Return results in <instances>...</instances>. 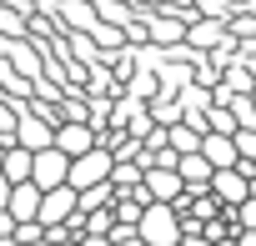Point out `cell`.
Wrapping results in <instances>:
<instances>
[{
    "label": "cell",
    "mask_w": 256,
    "mask_h": 246,
    "mask_svg": "<svg viewBox=\"0 0 256 246\" xmlns=\"http://www.w3.org/2000/svg\"><path fill=\"white\" fill-rule=\"evenodd\" d=\"M66 176H70V156H66V151H36L30 181H36L40 191H56V186H66Z\"/></svg>",
    "instance_id": "3"
},
{
    "label": "cell",
    "mask_w": 256,
    "mask_h": 246,
    "mask_svg": "<svg viewBox=\"0 0 256 246\" xmlns=\"http://www.w3.org/2000/svg\"><path fill=\"white\" fill-rule=\"evenodd\" d=\"M76 246H110V236H80Z\"/></svg>",
    "instance_id": "11"
},
{
    "label": "cell",
    "mask_w": 256,
    "mask_h": 246,
    "mask_svg": "<svg viewBox=\"0 0 256 246\" xmlns=\"http://www.w3.org/2000/svg\"><path fill=\"white\" fill-rule=\"evenodd\" d=\"M146 196L151 201H166V206H176V196H181V176L171 171V166H156V171H146Z\"/></svg>",
    "instance_id": "5"
},
{
    "label": "cell",
    "mask_w": 256,
    "mask_h": 246,
    "mask_svg": "<svg viewBox=\"0 0 256 246\" xmlns=\"http://www.w3.org/2000/svg\"><path fill=\"white\" fill-rule=\"evenodd\" d=\"M40 196H46V191H40L36 181H20V186L10 191V206H6V211L16 216V226H20V221H36V216H40Z\"/></svg>",
    "instance_id": "6"
},
{
    "label": "cell",
    "mask_w": 256,
    "mask_h": 246,
    "mask_svg": "<svg viewBox=\"0 0 256 246\" xmlns=\"http://www.w3.org/2000/svg\"><path fill=\"white\" fill-rule=\"evenodd\" d=\"M211 191H216V196H226V201H236V206L251 196V186H246L236 171H216V176H211Z\"/></svg>",
    "instance_id": "7"
},
{
    "label": "cell",
    "mask_w": 256,
    "mask_h": 246,
    "mask_svg": "<svg viewBox=\"0 0 256 246\" xmlns=\"http://www.w3.org/2000/svg\"><path fill=\"white\" fill-rule=\"evenodd\" d=\"M76 201H80V196H76L70 186H56V191H46V196H40V216H36V221L50 231V226H60V221H70V216H76Z\"/></svg>",
    "instance_id": "4"
},
{
    "label": "cell",
    "mask_w": 256,
    "mask_h": 246,
    "mask_svg": "<svg viewBox=\"0 0 256 246\" xmlns=\"http://www.w3.org/2000/svg\"><path fill=\"white\" fill-rule=\"evenodd\" d=\"M236 246H256V231H241V241Z\"/></svg>",
    "instance_id": "12"
},
{
    "label": "cell",
    "mask_w": 256,
    "mask_h": 246,
    "mask_svg": "<svg viewBox=\"0 0 256 246\" xmlns=\"http://www.w3.org/2000/svg\"><path fill=\"white\" fill-rule=\"evenodd\" d=\"M241 231H256V196L241 201Z\"/></svg>",
    "instance_id": "10"
},
{
    "label": "cell",
    "mask_w": 256,
    "mask_h": 246,
    "mask_svg": "<svg viewBox=\"0 0 256 246\" xmlns=\"http://www.w3.org/2000/svg\"><path fill=\"white\" fill-rule=\"evenodd\" d=\"M30 166H36V156H30V151H10V156H6V166H0V176H6L10 186H20V181H30Z\"/></svg>",
    "instance_id": "8"
},
{
    "label": "cell",
    "mask_w": 256,
    "mask_h": 246,
    "mask_svg": "<svg viewBox=\"0 0 256 246\" xmlns=\"http://www.w3.org/2000/svg\"><path fill=\"white\" fill-rule=\"evenodd\" d=\"M136 231H141L146 246H181V216H176V206H166V201H151V206L141 211Z\"/></svg>",
    "instance_id": "1"
},
{
    "label": "cell",
    "mask_w": 256,
    "mask_h": 246,
    "mask_svg": "<svg viewBox=\"0 0 256 246\" xmlns=\"http://www.w3.org/2000/svg\"><path fill=\"white\" fill-rule=\"evenodd\" d=\"M201 156L211 161V171H231V166H236V146H231V141H206Z\"/></svg>",
    "instance_id": "9"
},
{
    "label": "cell",
    "mask_w": 256,
    "mask_h": 246,
    "mask_svg": "<svg viewBox=\"0 0 256 246\" xmlns=\"http://www.w3.org/2000/svg\"><path fill=\"white\" fill-rule=\"evenodd\" d=\"M110 171H116L110 151H86V156H76V161H70V176H66V186L80 196V191H90V186H106V181H110Z\"/></svg>",
    "instance_id": "2"
}]
</instances>
